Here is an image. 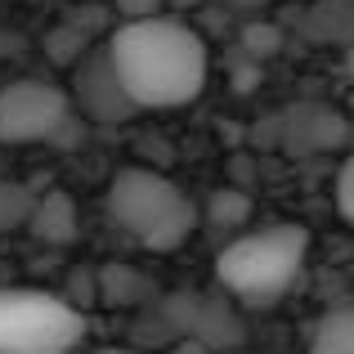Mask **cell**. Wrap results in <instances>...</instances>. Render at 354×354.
Returning <instances> with one entry per match:
<instances>
[{
    "label": "cell",
    "instance_id": "6da1fadb",
    "mask_svg": "<svg viewBox=\"0 0 354 354\" xmlns=\"http://www.w3.org/2000/svg\"><path fill=\"white\" fill-rule=\"evenodd\" d=\"M113 68L139 113H175L189 108L207 86V41L180 14L130 18L108 41Z\"/></svg>",
    "mask_w": 354,
    "mask_h": 354
},
{
    "label": "cell",
    "instance_id": "7a4b0ae2",
    "mask_svg": "<svg viewBox=\"0 0 354 354\" xmlns=\"http://www.w3.org/2000/svg\"><path fill=\"white\" fill-rule=\"evenodd\" d=\"M108 211L148 251H180L198 229V207L175 180L148 166H121L108 189Z\"/></svg>",
    "mask_w": 354,
    "mask_h": 354
},
{
    "label": "cell",
    "instance_id": "3957f363",
    "mask_svg": "<svg viewBox=\"0 0 354 354\" xmlns=\"http://www.w3.org/2000/svg\"><path fill=\"white\" fill-rule=\"evenodd\" d=\"M305 251H310V234L301 225H269L229 242L216 260V278L242 305H269L296 283Z\"/></svg>",
    "mask_w": 354,
    "mask_h": 354
},
{
    "label": "cell",
    "instance_id": "277c9868",
    "mask_svg": "<svg viewBox=\"0 0 354 354\" xmlns=\"http://www.w3.org/2000/svg\"><path fill=\"white\" fill-rule=\"evenodd\" d=\"M86 314L36 287H0V354H77Z\"/></svg>",
    "mask_w": 354,
    "mask_h": 354
},
{
    "label": "cell",
    "instance_id": "5b68a950",
    "mask_svg": "<svg viewBox=\"0 0 354 354\" xmlns=\"http://www.w3.org/2000/svg\"><path fill=\"white\" fill-rule=\"evenodd\" d=\"M72 121V95L50 81H9L0 90V144H45Z\"/></svg>",
    "mask_w": 354,
    "mask_h": 354
},
{
    "label": "cell",
    "instance_id": "8992f818",
    "mask_svg": "<svg viewBox=\"0 0 354 354\" xmlns=\"http://www.w3.org/2000/svg\"><path fill=\"white\" fill-rule=\"evenodd\" d=\"M68 95H72V108H81V113L90 121H99V126H121V121H130L139 113V108L130 104L126 86H121L117 68H113L108 45H90V50L72 63V90Z\"/></svg>",
    "mask_w": 354,
    "mask_h": 354
},
{
    "label": "cell",
    "instance_id": "52a82bcc",
    "mask_svg": "<svg viewBox=\"0 0 354 354\" xmlns=\"http://www.w3.org/2000/svg\"><path fill=\"white\" fill-rule=\"evenodd\" d=\"M296 32L310 45H354V0H314L301 14Z\"/></svg>",
    "mask_w": 354,
    "mask_h": 354
},
{
    "label": "cell",
    "instance_id": "ba28073f",
    "mask_svg": "<svg viewBox=\"0 0 354 354\" xmlns=\"http://www.w3.org/2000/svg\"><path fill=\"white\" fill-rule=\"evenodd\" d=\"M32 234L45 238V242H68L77 234V202L68 198L63 189H50L45 198H36V211H32Z\"/></svg>",
    "mask_w": 354,
    "mask_h": 354
},
{
    "label": "cell",
    "instance_id": "9c48e42d",
    "mask_svg": "<svg viewBox=\"0 0 354 354\" xmlns=\"http://www.w3.org/2000/svg\"><path fill=\"white\" fill-rule=\"evenodd\" d=\"M310 354H354V301L332 305L310 332Z\"/></svg>",
    "mask_w": 354,
    "mask_h": 354
},
{
    "label": "cell",
    "instance_id": "30bf717a",
    "mask_svg": "<svg viewBox=\"0 0 354 354\" xmlns=\"http://www.w3.org/2000/svg\"><path fill=\"white\" fill-rule=\"evenodd\" d=\"M36 211V193L27 184H14V180H0V234L9 229H23Z\"/></svg>",
    "mask_w": 354,
    "mask_h": 354
},
{
    "label": "cell",
    "instance_id": "8fae6325",
    "mask_svg": "<svg viewBox=\"0 0 354 354\" xmlns=\"http://www.w3.org/2000/svg\"><path fill=\"white\" fill-rule=\"evenodd\" d=\"M247 216H251V198H247V193H216V198L207 202V220H211V225L234 229Z\"/></svg>",
    "mask_w": 354,
    "mask_h": 354
},
{
    "label": "cell",
    "instance_id": "7c38bea8",
    "mask_svg": "<svg viewBox=\"0 0 354 354\" xmlns=\"http://www.w3.org/2000/svg\"><path fill=\"white\" fill-rule=\"evenodd\" d=\"M337 211H341V220L354 229V153L346 157V166L337 171Z\"/></svg>",
    "mask_w": 354,
    "mask_h": 354
},
{
    "label": "cell",
    "instance_id": "4fadbf2b",
    "mask_svg": "<svg viewBox=\"0 0 354 354\" xmlns=\"http://www.w3.org/2000/svg\"><path fill=\"white\" fill-rule=\"evenodd\" d=\"M166 0H117V14L121 23H130V18H148V14H162Z\"/></svg>",
    "mask_w": 354,
    "mask_h": 354
},
{
    "label": "cell",
    "instance_id": "5bb4252c",
    "mask_svg": "<svg viewBox=\"0 0 354 354\" xmlns=\"http://www.w3.org/2000/svg\"><path fill=\"white\" fill-rule=\"evenodd\" d=\"M225 9H238V14H256V9H265V5H274V0H220Z\"/></svg>",
    "mask_w": 354,
    "mask_h": 354
},
{
    "label": "cell",
    "instance_id": "9a60e30c",
    "mask_svg": "<svg viewBox=\"0 0 354 354\" xmlns=\"http://www.w3.org/2000/svg\"><path fill=\"white\" fill-rule=\"evenodd\" d=\"M166 5H171V9H175V14H184V9H198V5H202V0H166Z\"/></svg>",
    "mask_w": 354,
    "mask_h": 354
},
{
    "label": "cell",
    "instance_id": "2e32d148",
    "mask_svg": "<svg viewBox=\"0 0 354 354\" xmlns=\"http://www.w3.org/2000/svg\"><path fill=\"white\" fill-rule=\"evenodd\" d=\"M346 72H350V81H354V45H350V59H346Z\"/></svg>",
    "mask_w": 354,
    "mask_h": 354
},
{
    "label": "cell",
    "instance_id": "e0dca14e",
    "mask_svg": "<svg viewBox=\"0 0 354 354\" xmlns=\"http://www.w3.org/2000/svg\"><path fill=\"white\" fill-rule=\"evenodd\" d=\"M95 354H139V350H95Z\"/></svg>",
    "mask_w": 354,
    "mask_h": 354
}]
</instances>
